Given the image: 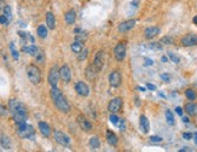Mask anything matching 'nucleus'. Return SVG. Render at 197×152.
<instances>
[{"mask_svg":"<svg viewBox=\"0 0 197 152\" xmlns=\"http://www.w3.org/2000/svg\"><path fill=\"white\" fill-rule=\"evenodd\" d=\"M104 65V51L101 50L98 51L95 56V61H93V67H95L98 71H101Z\"/></svg>","mask_w":197,"mask_h":152,"instance_id":"9b49d317","label":"nucleus"},{"mask_svg":"<svg viewBox=\"0 0 197 152\" xmlns=\"http://www.w3.org/2000/svg\"><path fill=\"white\" fill-rule=\"evenodd\" d=\"M22 51H24L25 53L30 54V56H33V57H35L36 56V53H38V51H39V48L36 47V46H23L22 47Z\"/></svg>","mask_w":197,"mask_h":152,"instance_id":"393cba45","label":"nucleus"},{"mask_svg":"<svg viewBox=\"0 0 197 152\" xmlns=\"http://www.w3.org/2000/svg\"><path fill=\"white\" fill-rule=\"evenodd\" d=\"M175 112H177V114L178 115H183V109H181L180 106H178V107H175Z\"/></svg>","mask_w":197,"mask_h":152,"instance_id":"de8ad7c7","label":"nucleus"},{"mask_svg":"<svg viewBox=\"0 0 197 152\" xmlns=\"http://www.w3.org/2000/svg\"><path fill=\"white\" fill-rule=\"evenodd\" d=\"M134 25H135V21L134 19H129V21H126V22L120 23L118 30L120 33H126V31L131 30L132 28H134Z\"/></svg>","mask_w":197,"mask_h":152,"instance_id":"dca6fc26","label":"nucleus"},{"mask_svg":"<svg viewBox=\"0 0 197 152\" xmlns=\"http://www.w3.org/2000/svg\"><path fill=\"white\" fill-rule=\"evenodd\" d=\"M160 34V28L158 27H148L145 30H144V36L146 39H154L155 36H157Z\"/></svg>","mask_w":197,"mask_h":152,"instance_id":"f3484780","label":"nucleus"},{"mask_svg":"<svg viewBox=\"0 0 197 152\" xmlns=\"http://www.w3.org/2000/svg\"><path fill=\"white\" fill-rule=\"evenodd\" d=\"M39 129L40 133L45 138H48L51 135V128H50V126L46 122H39Z\"/></svg>","mask_w":197,"mask_h":152,"instance_id":"aec40b11","label":"nucleus"},{"mask_svg":"<svg viewBox=\"0 0 197 152\" xmlns=\"http://www.w3.org/2000/svg\"><path fill=\"white\" fill-rule=\"evenodd\" d=\"M181 44L185 47H190V46L197 45V35L195 34H188L184 38L181 39Z\"/></svg>","mask_w":197,"mask_h":152,"instance_id":"f8f14e48","label":"nucleus"},{"mask_svg":"<svg viewBox=\"0 0 197 152\" xmlns=\"http://www.w3.org/2000/svg\"><path fill=\"white\" fill-rule=\"evenodd\" d=\"M162 62L166 63V62H167V57H162Z\"/></svg>","mask_w":197,"mask_h":152,"instance_id":"4d7b16f0","label":"nucleus"},{"mask_svg":"<svg viewBox=\"0 0 197 152\" xmlns=\"http://www.w3.org/2000/svg\"><path fill=\"white\" fill-rule=\"evenodd\" d=\"M8 23H10V21L8 19V17L5 15H1L0 16V24H4V25H8Z\"/></svg>","mask_w":197,"mask_h":152,"instance_id":"ea45409f","label":"nucleus"},{"mask_svg":"<svg viewBox=\"0 0 197 152\" xmlns=\"http://www.w3.org/2000/svg\"><path fill=\"white\" fill-rule=\"evenodd\" d=\"M17 134L22 138V139H32V138H34L35 130H34L33 126H30V124L22 123V124H18Z\"/></svg>","mask_w":197,"mask_h":152,"instance_id":"7ed1b4c3","label":"nucleus"},{"mask_svg":"<svg viewBox=\"0 0 197 152\" xmlns=\"http://www.w3.org/2000/svg\"><path fill=\"white\" fill-rule=\"evenodd\" d=\"M98 73H99V71H98V70L93 67V64H92V65H90V67L86 69V77L88 79V80L92 81V80H95L96 79V76H97Z\"/></svg>","mask_w":197,"mask_h":152,"instance_id":"b1692460","label":"nucleus"},{"mask_svg":"<svg viewBox=\"0 0 197 152\" xmlns=\"http://www.w3.org/2000/svg\"><path fill=\"white\" fill-rule=\"evenodd\" d=\"M122 82V76L120 74V71L118 70H114L111 71L110 75H109V84L111 87H120Z\"/></svg>","mask_w":197,"mask_h":152,"instance_id":"1a4fd4ad","label":"nucleus"},{"mask_svg":"<svg viewBox=\"0 0 197 152\" xmlns=\"http://www.w3.org/2000/svg\"><path fill=\"white\" fill-rule=\"evenodd\" d=\"M160 42L163 44V45H171V44H173V38H171V36H165V38H162L160 40Z\"/></svg>","mask_w":197,"mask_h":152,"instance_id":"f704fd0d","label":"nucleus"},{"mask_svg":"<svg viewBox=\"0 0 197 152\" xmlns=\"http://www.w3.org/2000/svg\"><path fill=\"white\" fill-rule=\"evenodd\" d=\"M70 48H71V51L73 52H75V53H80L82 50H84V46H82V44L80 42V41H75V42H73L70 46Z\"/></svg>","mask_w":197,"mask_h":152,"instance_id":"bb28decb","label":"nucleus"},{"mask_svg":"<svg viewBox=\"0 0 197 152\" xmlns=\"http://www.w3.org/2000/svg\"><path fill=\"white\" fill-rule=\"evenodd\" d=\"M12 116H14V121H15V123H16L17 126H18V124H22V123H25L27 120H28L27 110H24V111H18V112L14 114Z\"/></svg>","mask_w":197,"mask_h":152,"instance_id":"4468645a","label":"nucleus"},{"mask_svg":"<svg viewBox=\"0 0 197 152\" xmlns=\"http://www.w3.org/2000/svg\"><path fill=\"white\" fill-rule=\"evenodd\" d=\"M145 65H152V61L151 59H146L145 61Z\"/></svg>","mask_w":197,"mask_h":152,"instance_id":"8fccbe9b","label":"nucleus"},{"mask_svg":"<svg viewBox=\"0 0 197 152\" xmlns=\"http://www.w3.org/2000/svg\"><path fill=\"white\" fill-rule=\"evenodd\" d=\"M109 120H110L111 123H112V124H115V126H118V121H120V118H118V117L115 114H111L110 117H109Z\"/></svg>","mask_w":197,"mask_h":152,"instance_id":"4c0bfd02","label":"nucleus"},{"mask_svg":"<svg viewBox=\"0 0 197 152\" xmlns=\"http://www.w3.org/2000/svg\"><path fill=\"white\" fill-rule=\"evenodd\" d=\"M53 138H55L56 141L59 145H62V146H69L70 145V138L68 137L67 134H64L63 132H61V130H55Z\"/></svg>","mask_w":197,"mask_h":152,"instance_id":"423d86ee","label":"nucleus"},{"mask_svg":"<svg viewBox=\"0 0 197 152\" xmlns=\"http://www.w3.org/2000/svg\"><path fill=\"white\" fill-rule=\"evenodd\" d=\"M107 141H108V144L110 145V146H116L118 145V137H116V134L114 132H111V130H108L107 132Z\"/></svg>","mask_w":197,"mask_h":152,"instance_id":"412c9836","label":"nucleus"},{"mask_svg":"<svg viewBox=\"0 0 197 152\" xmlns=\"http://www.w3.org/2000/svg\"><path fill=\"white\" fill-rule=\"evenodd\" d=\"M59 77H61V73H59V69L57 65L52 67L50 69V73H48V84H51V87H57L58 81H59Z\"/></svg>","mask_w":197,"mask_h":152,"instance_id":"20e7f679","label":"nucleus"},{"mask_svg":"<svg viewBox=\"0 0 197 152\" xmlns=\"http://www.w3.org/2000/svg\"><path fill=\"white\" fill-rule=\"evenodd\" d=\"M122 107V99L120 97H116V98H112L108 105V110L110 111L111 114H116L121 110Z\"/></svg>","mask_w":197,"mask_h":152,"instance_id":"6e6552de","label":"nucleus"},{"mask_svg":"<svg viewBox=\"0 0 197 152\" xmlns=\"http://www.w3.org/2000/svg\"><path fill=\"white\" fill-rule=\"evenodd\" d=\"M146 87H148L149 90H151V91H155V90H156V87H155L154 84H146Z\"/></svg>","mask_w":197,"mask_h":152,"instance_id":"09e8293b","label":"nucleus"},{"mask_svg":"<svg viewBox=\"0 0 197 152\" xmlns=\"http://www.w3.org/2000/svg\"><path fill=\"white\" fill-rule=\"evenodd\" d=\"M38 35H39V38L45 39L47 36V28L45 25H39L38 27Z\"/></svg>","mask_w":197,"mask_h":152,"instance_id":"c85d7f7f","label":"nucleus"},{"mask_svg":"<svg viewBox=\"0 0 197 152\" xmlns=\"http://www.w3.org/2000/svg\"><path fill=\"white\" fill-rule=\"evenodd\" d=\"M138 90H139L140 92H144V91H145V88H143V87H138Z\"/></svg>","mask_w":197,"mask_h":152,"instance_id":"6e6d98bb","label":"nucleus"},{"mask_svg":"<svg viewBox=\"0 0 197 152\" xmlns=\"http://www.w3.org/2000/svg\"><path fill=\"white\" fill-rule=\"evenodd\" d=\"M118 127H120V129L121 130H125V128H126V123H125V121L123 120H120L118 121Z\"/></svg>","mask_w":197,"mask_h":152,"instance_id":"a18cd8bd","label":"nucleus"},{"mask_svg":"<svg viewBox=\"0 0 197 152\" xmlns=\"http://www.w3.org/2000/svg\"><path fill=\"white\" fill-rule=\"evenodd\" d=\"M4 15L8 17V21H11V19H12V12H11V8H10L8 5H6V6L4 8Z\"/></svg>","mask_w":197,"mask_h":152,"instance_id":"72a5a7b5","label":"nucleus"},{"mask_svg":"<svg viewBox=\"0 0 197 152\" xmlns=\"http://www.w3.org/2000/svg\"><path fill=\"white\" fill-rule=\"evenodd\" d=\"M46 25L50 29H55L56 27V18L55 15L52 12H47L46 14Z\"/></svg>","mask_w":197,"mask_h":152,"instance_id":"5701e85b","label":"nucleus"},{"mask_svg":"<svg viewBox=\"0 0 197 152\" xmlns=\"http://www.w3.org/2000/svg\"><path fill=\"white\" fill-rule=\"evenodd\" d=\"M10 48H11V53H12V57H14V59H18L19 58V54H18V52H17L16 50H15V46H14V44H11L10 45Z\"/></svg>","mask_w":197,"mask_h":152,"instance_id":"e433bc0d","label":"nucleus"},{"mask_svg":"<svg viewBox=\"0 0 197 152\" xmlns=\"http://www.w3.org/2000/svg\"><path fill=\"white\" fill-rule=\"evenodd\" d=\"M126 52H127V48H126V45H125L123 42H118V45L115 46V48H114L115 58H116L118 62H122L126 58Z\"/></svg>","mask_w":197,"mask_h":152,"instance_id":"39448f33","label":"nucleus"},{"mask_svg":"<svg viewBox=\"0 0 197 152\" xmlns=\"http://www.w3.org/2000/svg\"><path fill=\"white\" fill-rule=\"evenodd\" d=\"M168 57H169L171 61L173 62V63H175V64H178V63L180 62V58H179L177 54H174L173 52H168Z\"/></svg>","mask_w":197,"mask_h":152,"instance_id":"c9c22d12","label":"nucleus"},{"mask_svg":"<svg viewBox=\"0 0 197 152\" xmlns=\"http://www.w3.org/2000/svg\"><path fill=\"white\" fill-rule=\"evenodd\" d=\"M150 140H151L152 143H161V141H162V138L161 137H155V135H154V137L150 138Z\"/></svg>","mask_w":197,"mask_h":152,"instance_id":"c03bdc74","label":"nucleus"},{"mask_svg":"<svg viewBox=\"0 0 197 152\" xmlns=\"http://www.w3.org/2000/svg\"><path fill=\"white\" fill-rule=\"evenodd\" d=\"M183 121L185 122V123H188V122H189V118H188V117H183Z\"/></svg>","mask_w":197,"mask_h":152,"instance_id":"603ef678","label":"nucleus"},{"mask_svg":"<svg viewBox=\"0 0 197 152\" xmlns=\"http://www.w3.org/2000/svg\"><path fill=\"white\" fill-rule=\"evenodd\" d=\"M185 111L190 116H197V104L194 101H190L185 104Z\"/></svg>","mask_w":197,"mask_h":152,"instance_id":"6ab92c4d","label":"nucleus"},{"mask_svg":"<svg viewBox=\"0 0 197 152\" xmlns=\"http://www.w3.org/2000/svg\"><path fill=\"white\" fill-rule=\"evenodd\" d=\"M74 31H75V34H79V33H80V31H81V30H80L79 28H76V29H75V30H74Z\"/></svg>","mask_w":197,"mask_h":152,"instance_id":"5fc2aeb1","label":"nucleus"},{"mask_svg":"<svg viewBox=\"0 0 197 152\" xmlns=\"http://www.w3.org/2000/svg\"><path fill=\"white\" fill-rule=\"evenodd\" d=\"M8 109L4 106L3 104H0V116L1 117H5V116H8Z\"/></svg>","mask_w":197,"mask_h":152,"instance_id":"58836bf2","label":"nucleus"},{"mask_svg":"<svg viewBox=\"0 0 197 152\" xmlns=\"http://www.w3.org/2000/svg\"><path fill=\"white\" fill-rule=\"evenodd\" d=\"M150 48H155V50H161L162 48V46H161V42L158 44V42H151L149 45Z\"/></svg>","mask_w":197,"mask_h":152,"instance_id":"a19ab883","label":"nucleus"},{"mask_svg":"<svg viewBox=\"0 0 197 152\" xmlns=\"http://www.w3.org/2000/svg\"><path fill=\"white\" fill-rule=\"evenodd\" d=\"M75 91L81 97H87L90 94V87L84 81H79L75 84Z\"/></svg>","mask_w":197,"mask_h":152,"instance_id":"9d476101","label":"nucleus"},{"mask_svg":"<svg viewBox=\"0 0 197 152\" xmlns=\"http://www.w3.org/2000/svg\"><path fill=\"white\" fill-rule=\"evenodd\" d=\"M27 76L33 84H39L41 81V73L39 68L35 67L34 64H29L27 67Z\"/></svg>","mask_w":197,"mask_h":152,"instance_id":"f03ea898","label":"nucleus"},{"mask_svg":"<svg viewBox=\"0 0 197 152\" xmlns=\"http://www.w3.org/2000/svg\"><path fill=\"white\" fill-rule=\"evenodd\" d=\"M59 73H61V77H62V80H63L64 82H70L71 81V71H70V68L65 64L63 65L62 68L59 69Z\"/></svg>","mask_w":197,"mask_h":152,"instance_id":"2eb2a0df","label":"nucleus"},{"mask_svg":"<svg viewBox=\"0 0 197 152\" xmlns=\"http://www.w3.org/2000/svg\"><path fill=\"white\" fill-rule=\"evenodd\" d=\"M87 39V34L86 33H84V31H82V34H78V36H76V40H78V41H80V40H81V41H85V40H86Z\"/></svg>","mask_w":197,"mask_h":152,"instance_id":"79ce46f5","label":"nucleus"},{"mask_svg":"<svg viewBox=\"0 0 197 152\" xmlns=\"http://www.w3.org/2000/svg\"><path fill=\"white\" fill-rule=\"evenodd\" d=\"M90 146L93 149V150H97L99 146H101V141H99V139H98V137H92L91 139H90Z\"/></svg>","mask_w":197,"mask_h":152,"instance_id":"cd10ccee","label":"nucleus"},{"mask_svg":"<svg viewBox=\"0 0 197 152\" xmlns=\"http://www.w3.org/2000/svg\"><path fill=\"white\" fill-rule=\"evenodd\" d=\"M192 22L195 23V24H196L197 25V16H195V17H194V19H192Z\"/></svg>","mask_w":197,"mask_h":152,"instance_id":"3c124183","label":"nucleus"},{"mask_svg":"<svg viewBox=\"0 0 197 152\" xmlns=\"http://www.w3.org/2000/svg\"><path fill=\"white\" fill-rule=\"evenodd\" d=\"M8 110H10V112L14 115L18 112V111H24V110H27L25 106H24L22 103H19L17 99H10V101H8Z\"/></svg>","mask_w":197,"mask_h":152,"instance_id":"0eeeda50","label":"nucleus"},{"mask_svg":"<svg viewBox=\"0 0 197 152\" xmlns=\"http://www.w3.org/2000/svg\"><path fill=\"white\" fill-rule=\"evenodd\" d=\"M161 79H162V80H165L166 82H168V81L171 80V76L168 75V74H162V75H161Z\"/></svg>","mask_w":197,"mask_h":152,"instance_id":"49530a36","label":"nucleus"},{"mask_svg":"<svg viewBox=\"0 0 197 152\" xmlns=\"http://www.w3.org/2000/svg\"><path fill=\"white\" fill-rule=\"evenodd\" d=\"M165 115H166L167 123H168V124H171V126H173L174 123H175V120H174V116H173V114H172V111H171V110H167Z\"/></svg>","mask_w":197,"mask_h":152,"instance_id":"c756f323","label":"nucleus"},{"mask_svg":"<svg viewBox=\"0 0 197 152\" xmlns=\"http://www.w3.org/2000/svg\"><path fill=\"white\" fill-rule=\"evenodd\" d=\"M78 123H79L80 128L82 130H85V132H91V130H92V124H91V122L88 121L86 117H84L82 115L78 116Z\"/></svg>","mask_w":197,"mask_h":152,"instance_id":"ddd939ff","label":"nucleus"},{"mask_svg":"<svg viewBox=\"0 0 197 152\" xmlns=\"http://www.w3.org/2000/svg\"><path fill=\"white\" fill-rule=\"evenodd\" d=\"M139 127H140V130H142L144 134H146L150 129V123L149 120L146 118V116L142 115L140 118H139Z\"/></svg>","mask_w":197,"mask_h":152,"instance_id":"a211bd4d","label":"nucleus"},{"mask_svg":"<svg viewBox=\"0 0 197 152\" xmlns=\"http://www.w3.org/2000/svg\"><path fill=\"white\" fill-rule=\"evenodd\" d=\"M87 54H88V50H87V48H84L80 53H78V59H79V61H84V59H86Z\"/></svg>","mask_w":197,"mask_h":152,"instance_id":"473e14b6","label":"nucleus"},{"mask_svg":"<svg viewBox=\"0 0 197 152\" xmlns=\"http://www.w3.org/2000/svg\"><path fill=\"white\" fill-rule=\"evenodd\" d=\"M185 95H186V98L189 99V100H195L196 97H197L195 91H192V90H186V92H185Z\"/></svg>","mask_w":197,"mask_h":152,"instance_id":"2f4dec72","label":"nucleus"},{"mask_svg":"<svg viewBox=\"0 0 197 152\" xmlns=\"http://www.w3.org/2000/svg\"><path fill=\"white\" fill-rule=\"evenodd\" d=\"M34 58L36 59V62H38V63H40V64H42V63L45 62V53H44V51H42V50H40V48H39L38 53H36V56H35Z\"/></svg>","mask_w":197,"mask_h":152,"instance_id":"7c9ffc66","label":"nucleus"},{"mask_svg":"<svg viewBox=\"0 0 197 152\" xmlns=\"http://www.w3.org/2000/svg\"><path fill=\"white\" fill-rule=\"evenodd\" d=\"M183 138H184L185 140H190V139L194 138V134H191L189 132H185V133H183Z\"/></svg>","mask_w":197,"mask_h":152,"instance_id":"37998d69","label":"nucleus"},{"mask_svg":"<svg viewBox=\"0 0 197 152\" xmlns=\"http://www.w3.org/2000/svg\"><path fill=\"white\" fill-rule=\"evenodd\" d=\"M0 143H1V146H3V149H5V150H10L11 149V141H10V139L6 135H1L0 138Z\"/></svg>","mask_w":197,"mask_h":152,"instance_id":"a878e982","label":"nucleus"},{"mask_svg":"<svg viewBox=\"0 0 197 152\" xmlns=\"http://www.w3.org/2000/svg\"><path fill=\"white\" fill-rule=\"evenodd\" d=\"M50 94H51V98L55 103L56 107L61 111V112H64V114H68L70 111V105L69 103L67 101L65 97L63 95V93L61 92V90H58L57 87H52L51 91H50Z\"/></svg>","mask_w":197,"mask_h":152,"instance_id":"f257e3e1","label":"nucleus"},{"mask_svg":"<svg viewBox=\"0 0 197 152\" xmlns=\"http://www.w3.org/2000/svg\"><path fill=\"white\" fill-rule=\"evenodd\" d=\"M65 23L68 24V25H71V24H74L75 23V19H76V14H75V11L74 10H69L67 14H65Z\"/></svg>","mask_w":197,"mask_h":152,"instance_id":"4be33fe9","label":"nucleus"},{"mask_svg":"<svg viewBox=\"0 0 197 152\" xmlns=\"http://www.w3.org/2000/svg\"><path fill=\"white\" fill-rule=\"evenodd\" d=\"M194 139H195V143L197 144V133H195V134H194Z\"/></svg>","mask_w":197,"mask_h":152,"instance_id":"864d4df0","label":"nucleus"}]
</instances>
